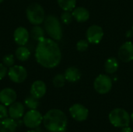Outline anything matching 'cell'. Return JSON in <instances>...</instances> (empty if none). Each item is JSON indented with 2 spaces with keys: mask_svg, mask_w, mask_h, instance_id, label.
<instances>
[{
  "mask_svg": "<svg viewBox=\"0 0 133 132\" xmlns=\"http://www.w3.org/2000/svg\"><path fill=\"white\" fill-rule=\"evenodd\" d=\"M34 56L37 62L46 68L57 67L62 60L60 47L51 38L44 37L37 42Z\"/></svg>",
  "mask_w": 133,
  "mask_h": 132,
  "instance_id": "cell-1",
  "label": "cell"
},
{
  "mask_svg": "<svg viewBox=\"0 0 133 132\" xmlns=\"http://www.w3.org/2000/svg\"><path fill=\"white\" fill-rule=\"evenodd\" d=\"M43 124L49 132H63L66 129L68 119L61 110L51 109L43 116Z\"/></svg>",
  "mask_w": 133,
  "mask_h": 132,
  "instance_id": "cell-2",
  "label": "cell"
},
{
  "mask_svg": "<svg viewBox=\"0 0 133 132\" xmlns=\"http://www.w3.org/2000/svg\"><path fill=\"white\" fill-rule=\"evenodd\" d=\"M44 29L49 37L54 40H60L62 37V28L59 19L53 15H48L44 21Z\"/></svg>",
  "mask_w": 133,
  "mask_h": 132,
  "instance_id": "cell-3",
  "label": "cell"
},
{
  "mask_svg": "<svg viewBox=\"0 0 133 132\" xmlns=\"http://www.w3.org/2000/svg\"><path fill=\"white\" fill-rule=\"evenodd\" d=\"M108 117L111 124L116 128H124L129 126L131 120V117L129 113L122 108H116L111 110Z\"/></svg>",
  "mask_w": 133,
  "mask_h": 132,
  "instance_id": "cell-4",
  "label": "cell"
},
{
  "mask_svg": "<svg viewBox=\"0 0 133 132\" xmlns=\"http://www.w3.org/2000/svg\"><path fill=\"white\" fill-rule=\"evenodd\" d=\"M26 18L33 25H41L45 19L44 9L38 3H32L26 8Z\"/></svg>",
  "mask_w": 133,
  "mask_h": 132,
  "instance_id": "cell-5",
  "label": "cell"
},
{
  "mask_svg": "<svg viewBox=\"0 0 133 132\" xmlns=\"http://www.w3.org/2000/svg\"><path fill=\"white\" fill-rule=\"evenodd\" d=\"M43 122V116L37 110H30L23 117V124L30 129L38 128Z\"/></svg>",
  "mask_w": 133,
  "mask_h": 132,
  "instance_id": "cell-6",
  "label": "cell"
},
{
  "mask_svg": "<svg viewBox=\"0 0 133 132\" xmlns=\"http://www.w3.org/2000/svg\"><path fill=\"white\" fill-rule=\"evenodd\" d=\"M94 89L100 94H106L112 88V80L107 75H99L94 82Z\"/></svg>",
  "mask_w": 133,
  "mask_h": 132,
  "instance_id": "cell-7",
  "label": "cell"
},
{
  "mask_svg": "<svg viewBox=\"0 0 133 132\" xmlns=\"http://www.w3.org/2000/svg\"><path fill=\"white\" fill-rule=\"evenodd\" d=\"M7 74L9 79L15 83H22L27 77L26 69L21 65H12L9 67Z\"/></svg>",
  "mask_w": 133,
  "mask_h": 132,
  "instance_id": "cell-8",
  "label": "cell"
},
{
  "mask_svg": "<svg viewBox=\"0 0 133 132\" xmlns=\"http://www.w3.org/2000/svg\"><path fill=\"white\" fill-rule=\"evenodd\" d=\"M104 37V30L101 26L98 25L90 26L87 31V40L90 44H99Z\"/></svg>",
  "mask_w": 133,
  "mask_h": 132,
  "instance_id": "cell-9",
  "label": "cell"
},
{
  "mask_svg": "<svg viewBox=\"0 0 133 132\" xmlns=\"http://www.w3.org/2000/svg\"><path fill=\"white\" fill-rule=\"evenodd\" d=\"M69 113L74 120L79 122L87 120L89 114V111L87 108L79 103L73 104L69 108Z\"/></svg>",
  "mask_w": 133,
  "mask_h": 132,
  "instance_id": "cell-10",
  "label": "cell"
},
{
  "mask_svg": "<svg viewBox=\"0 0 133 132\" xmlns=\"http://www.w3.org/2000/svg\"><path fill=\"white\" fill-rule=\"evenodd\" d=\"M118 57L123 62H130L133 60V44L131 41L125 42L118 50Z\"/></svg>",
  "mask_w": 133,
  "mask_h": 132,
  "instance_id": "cell-11",
  "label": "cell"
},
{
  "mask_svg": "<svg viewBox=\"0 0 133 132\" xmlns=\"http://www.w3.org/2000/svg\"><path fill=\"white\" fill-rule=\"evenodd\" d=\"M16 92L12 88H4L0 91V103L6 107L16 102Z\"/></svg>",
  "mask_w": 133,
  "mask_h": 132,
  "instance_id": "cell-12",
  "label": "cell"
},
{
  "mask_svg": "<svg viewBox=\"0 0 133 132\" xmlns=\"http://www.w3.org/2000/svg\"><path fill=\"white\" fill-rule=\"evenodd\" d=\"M13 38L16 44L19 46H25L29 41L30 33L25 27L19 26L14 31Z\"/></svg>",
  "mask_w": 133,
  "mask_h": 132,
  "instance_id": "cell-13",
  "label": "cell"
},
{
  "mask_svg": "<svg viewBox=\"0 0 133 132\" xmlns=\"http://www.w3.org/2000/svg\"><path fill=\"white\" fill-rule=\"evenodd\" d=\"M30 91L31 96L39 100L42 98L47 92L46 84L41 80H36L32 83Z\"/></svg>",
  "mask_w": 133,
  "mask_h": 132,
  "instance_id": "cell-14",
  "label": "cell"
},
{
  "mask_svg": "<svg viewBox=\"0 0 133 132\" xmlns=\"http://www.w3.org/2000/svg\"><path fill=\"white\" fill-rule=\"evenodd\" d=\"M25 111L24 105L20 102H14L9 106V108L8 109L9 116L11 118H13L15 120H19L21 117H23Z\"/></svg>",
  "mask_w": 133,
  "mask_h": 132,
  "instance_id": "cell-15",
  "label": "cell"
},
{
  "mask_svg": "<svg viewBox=\"0 0 133 132\" xmlns=\"http://www.w3.org/2000/svg\"><path fill=\"white\" fill-rule=\"evenodd\" d=\"M18 127L16 120L6 117L0 120V132H16Z\"/></svg>",
  "mask_w": 133,
  "mask_h": 132,
  "instance_id": "cell-16",
  "label": "cell"
},
{
  "mask_svg": "<svg viewBox=\"0 0 133 132\" xmlns=\"http://www.w3.org/2000/svg\"><path fill=\"white\" fill-rule=\"evenodd\" d=\"M73 19H75L79 23H83L89 19L90 18V12L89 11L82 6L76 7L72 12Z\"/></svg>",
  "mask_w": 133,
  "mask_h": 132,
  "instance_id": "cell-17",
  "label": "cell"
},
{
  "mask_svg": "<svg viewBox=\"0 0 133 132\" xmlns=\"http://www.w3.org/2000/svg\"><path fill=\"white\" fill-rule=\"evenodd\" d=\"M65 78L69 82H76L81 78L80 71L76 67H69L65 72Z\"/></svg>",
  "mask_w": 133,
  "mask_h": 132,
  "instance_id": "cell-18",
  "label": "cell"
},
{
  "mask_svg": "<svg viewBox=\"0 0 133 132\" xmlns=\"http://www.w3.org/2000/svg\"><path fill=\"white\" fill-rule=\"evenodd\" d=\"M119 68V64L115 58H110L107 59L104 64V69L108 74H114Z\"/></svg>",
  "mask_w": 133,
  "mask_h": 132,
  "instance_id": "cell-19",
  "label": "cell"
},
{
  "mask_svg": "<svg viewBox=\"0 0 133 132\" xmlns=\"http://www.w3.org/2000/svg\"><path fill=\"white\" fill-rule=\"evenodd\" d=\"M15 54L19 61H26L30 57V51L25 46H19V47L16 50Z\"/></svg>",
  "mask_w": 133,
  "mask_h": 132,
  "instance_id": "cell-20",
  "label": "cell"
},
{
  "mask_svg": "<svg viewBox=\"0 0 133 132\" xmlns=\"http://www.w3.org/2000/svg\"><path fill=\"white\" fill-rule=\"evenodd\" d=\"M30 37L36 41H40L44 38V30L39 25H34L30 30Z\"/></svg>",
  "mask_w": 133,
  "mask_h": 132,
  "instance_id": "cell-21",
  "label": "cell"
},
{
  "mask_svg": "<svg viewBox=\"0 0 133 132\" xmlns=\"http://www.w3.org/2000/svg\"><path fill=\"white\" fill-rule=\"evenodd\" d=\"M59 7L64 11H72L76 5V0H57Z\"/></svg>",
  "mask_w": 133,
  "mask_h": 132,
  "instance_id": "cell-22",
  "label": "cell"
},
{
  "mask_svg": "<svg viewBox=\"0 0 133 132\" xmlns=\"http://www.w3.org/2000/svg\"><path fill=\"white\" fill-rule=\"evenodd\" d=\"M24 105L30 110H37L39 106L38 99L30 95L24 100Z\"/></svg>",
  "mask_w": 133,
  "mask_h": 132,
  "instance_id": "cell-23",
  "label": "cell"
},
{
  "mask_svg": "<svg viewBox=\"0 0 133 132\" xmlns=\"http://www.w3.org/2000/svg\"><path fill=\"white\" fill-rule=\"evenodd\" d=\"M65 75H62V74H58L56 75L54 79H53V85L56 88H62L64 86L65 83Z\"/></svg>",
  "mask_w": 133,
  "mask_h": 132,
  "instance_id": "cell-24",
  "label": "cell"
},
{
  "mask_svg": "<svg viewBox=\"0 0 133 132\" xmlns=\"http://www.w3.org/2000/svg\"><path fill=\"white\" fill-rule=\"evenodd\" d=\"M72 19H73L72 14L69 11H64L61 15V21L65 25L70 24Z\"/></svg>",
  "mask_w": 133,
  "mask_h": 132,
  "instance_id": "cell-25",
  "label": "cell"
},
{
  "mask_svg": "<svg viewBox=\"0 0 133 132\" xmlns=\"http://www.w3.org/2000/svg\"><path fill=\"white\" fill-rule=\"evenodd\" d=\"M2 63L6 67H11L12 65H14V63H15L14 56L12 54H11L5 55L3 57V58H2Z\"/></svg>",
  "mask_w": 133,
  "mask_h": 132,
  "instance_id": "cell-26",
  "label": "cell"
},
{
  "mask_svg": "<svg viewBox=\"0 0 133 132\" xmlns=\"http://www.w3.org/2000/svg\"><path fill=\"white\" fill-rule=\"evenodd\" d=\"M89 47V42L87 40H80L77 42L76 44V49L77 51L83 52V51H86L88 49Z\"/></svg>",
  "mask_w": 133,
  "mask_h": 132,
  "instance_id": "cell-27",
  "label": "cell"
},
{
  "mask_svg": "<svg viewBox=\"0 0 133 132\" xmlns=\"http://www.w3.org/2000/svg\"><path fill=\"white\" fill-rule=\"evenodd\" d=\"M9 116V112L8 110L6 109V106H5L2 103H0V120L5 119L8 117Z\"/></svg>",
  "mask_w": 133,
  "mask_h": 132,
  "instance_id": "cell-28",
  "label": "cell"
},
{
  "mask_svg": "<svg viewBox=\"0 0 133 132\" xmlns=\"http://www.w3.org/2000/svg\"><path fill=\"white\" fill-rule=\"evenodd\" d=\"M7 73H8V70H7L6 66L3 63L0 64V80L3 79L5 77Z\"/></svg>",
  "mask_w": 133,
  "mask_h": 132,
  "instance_id": "cell-29",
  "label": "cell"
},
{
  "mask_svg": "<svg viewBox=\"0 0 133 132\" xmlns=\"http://www.w3.org/2000/svg\"><path fill=\"white\" fill-rule=\"evenodd\" d=\"M120 132H133V131L131 128H129V126H127V127H124V128L121 130V131Z\"/></svg>",
  "mask_w": 133,
  "mask_h": 132,
  "instance_id": "cell-30",
  "label": "cell"
},
{
  "mask_svg": "<svg viewBox=\"0 0 133 132\" xmlns=\"http://www.w3.org/2000/svg\"><path fill=\"white\" fill-rule=\"evenodd\" d=\"M131 33H132V31H129V32H128V33L126 34V35H127V37H130V36H131Z\"/></svg>",
  "mask_w": 133,
  "mask_h": 132,
  "instance_id": "cell-31",
  "label": "cell"
},
{
  "mask_svg": "<svg viewBox=\"0 0 133 132\" xmlns=\"http://www.w3.org/2000/svg\"><path fill=\"white\" fill-rule=\"evenodd\" d=\"M27 132H37V131H35V130H33V129H32V130H30V131H28Z\"/></svg>",
  "mask_w": 133,
  "mask_h": 132,
  "instance_id": "cell-32",
  "label": "cell"
},
{
  "mask_svg": "<svg viewBox=\"0 0 133 132\" xmlns=\"http://www.w3.org/2000/svg\"><path fill=\"white\" fill-rule=\"evenodd\" d=\"M130 117H131V119H132V121H133V112H132V114H131V116H130Z\"/></svg>",
  "mask_w": 133,
  "mask_h": 132,
  "instance_id": "cell-33",
  "label": "cell"
},
{
  "mask_svg": "<svg viewBox=\"0 0 133 132\" xmlns=\"http://www.w3.org/2000/svg\"><path fill=\"white\" fill-rule=\"evenodd\" d=\"M3 1H4V0H0V3H2V2Z\"/></svg>",
  "mask_w": 133,
  "mask_h": 132,
  "instance_id": "cell-34",
  "label": "cell"
},
{
  "mask_svg": "<svg viewBox=\"0 0 133 132\" xmlns=\"http://www.w3.org/2000/svg\"><path fill=\"white\" fill-rule=\"evenodd\" d=\"M132 31H133V26H132Z\"/></svg>",
  "mask_w": 133,
  "mask_h": 132,
  "instance_id": "cell-35",
  "label": "cell"
}]
</instances>
